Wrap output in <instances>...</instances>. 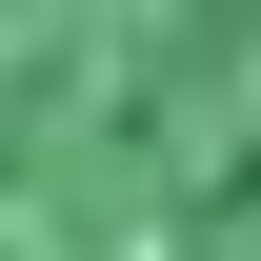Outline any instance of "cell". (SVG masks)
I'll return each mask as SVG.
<instances>
[{
	"label": "cell",
	"mask_w": 261,
	"mask_h": 261,
	"mask_svg": "<svg viewBox=\"0 0 261 261\" xmlns=\"http://www.w3.org/2000/svg\"><path fill=\"white\" fill-rule=\"evenodd\" d=\"M0 261H261V0H0Z\"/></svg>",
	"instance_id": "1"
}]
</instances>
